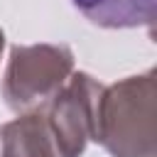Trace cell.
I'll return each instance as SVG.
<instances>
[{"mask_svg":"<svg viewBox=\"0 0 157 157\" xmlns=\"http://www.w3.org/2000/svg\"><path fill=\"white\" fill-rule=\"evenodd\" d=\"M0 157H59L42 110L20 113L0 125Z\"/></svg>","mask_w":157,"mask_h":157,"instance_id":"obj_4","label":"cell"},{"mask_svg":"<svg viewBox=\"0 0 157 157\" xmlns=\"http://www.w3.org/2000/svg\"><path fill=\"white\" fill-rule=\"evenodd\" d=\"M74 74V54L64 44L12 47L2 76V98L15 113L44 110Z\"/></svg>","mask_w":157,"mask_h":157,"instance_id":"obj_2","label":"cell"},{"mask_svg":"<svg viewBox=\"0 0 157 157\" xmlns=\"http://www.w3.org/2000/svg\"><path fill=\"white\" fill-rule=\"evenodd\" d=\"M2 49H5V34H2V29H0V54H2Z\"/></svg>","mask_w":157,"mask_h":157,"instance_id":"obj_6","label":"cell"},{"mask_svg":"<svg viewBox=\"0 0 157 157\" xmlns=\"http://www.w3.org/2000/svg\"><path fill=\"white\" fill-rule=\"evenodd\" d=\"M101 88L103 86L93 76L78 71L71 74L44 105V118L59 157H81L86 152L88 140H93Z\"/></svg>","mask_w":157,"mask_h":157,"instance_id":"obj_3","label":"cell"},{"mask_svg":"<svg viewBox=\"0 0 157 157\" xmlns=\"http://www.w3.org/2000/svg\"><path fill=\"white\" fill-rule=\"evenodd\" d=\"M155 69L103 86L96 103L93 140L113 157H157Z\"/></svg>","mask_w":157,"mask_h":157,"instance_id":"obj_1","label":"cell"},{"mask_svg":"<svg viewBox=\"0 0 157 157\" xmlns=\"http://www.w3.org/2000/svg\"><path fill=\"white\" fill-rule=\"evenodd\" d=\"M71 5L93 25L105 29H152L157 0H71Z\"/></svg>","mask_w":157,"mask_h":157,"instance_id":"obj_5","label":"cell"}]
</instances>
